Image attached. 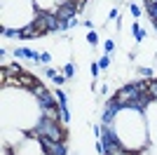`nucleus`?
<instances>
[{
  "instance_id": "nucleus-1",
  "label": "nucleus",
  "mask_w": 157,
  "mask_h": 155,
  "mask_svg": "<svg viewBox=\"0 0 157 155\" xmlns=\"http://www.w3.org/2000/svg\"><path fill=\"white\" fill-rule=\"evenodd\" d=\"M56 26V19H47V17H38V19L33 21L31 26H26L24 31H21V35H26V38H31V35H42V33H47L49 28H54Z\"/></svg>"
},
{
  "instance_id": "nucleus-2",
  "label": "nucleus",
  "mask_w": 157,
  "mask_h": 155,
  "mask_svg": "<svg viewBox=\"0 0 157 155\" xmlns=\"http://www.w3.org/2000/svg\"><path fill=\"white\" fill-rule=\"evenodd\" d=\"M42 129H45L42 136H47V139H52V141H56V143H61L66 139V134H68V132L61 127V122H49V120H45V127Z\"/></svg>"
},
{
  "instance_id": "nucleus-3",
  "label": "nucleus",
  "mask_w": 157,
  "mask_h": 155,
  "mask_svg": "<svg viewBox=\"0 0 157 155\" xmlns=\"http://www.w3.org/2000/svg\"><path fill=\"white\" fill-rule=\"evenodd\" d=\"M19 87H28V89H33V92H45V89H42V85H40L31 73H21V75H19Z\"/></svg>"
},
{
  "instance_id": "nucleus-4",
  "label": "nucleus",
  "mask_w": 157,
  "mask_h": 155,
  "mask_svg": "<svg viewBox=\"0 0 157 155\" xmlns=\"http://www.w3.org/2000/svg\"><path fill=\"white\" fill-rule=\"evenodd\" d=\"M134 92H136V87H129V89H120L117 97H115V101L120 103V106H134Z\"/></svg>"
},
{
  "instance_id": "nucleus-5",
  "label": "nucleus",
  "mask_w": 157,
  "mask_h": 155,
  "mask_svg": "<svg viewBox=\"0 0 157 155\" xmlns=\"http://www.w3.org/2000/svg\"><path fill=\"white\" fill-rule=\"evenodd\" d=\"M45 120H49V122H59V106L56 103H49L45 108Z\"/></svg>"
},
{
  "instance_id": "nucleus-6",
  "label": "nucleus",
  "mask_w": 157,
  "mask_h": 155,
  "mask_svg": "<svg viewBox=\"0 0 157 155\" xmlns=\"http://www.w3.org/2000/svg\"><path fill=\"white\" fill-rule=\"evenodd\" d=\"M105 155H131V153H129V150H124L122 146H117V143H110L108 150H105Z\"/></svg>"
},
{
  "instance_id": "nucleus-7",
  "label": "nucleus",
  "mask_w": 157,
  "mask_h": 155,
  "mask_svg": "<svg viewBox=\"0 0 157 155\" xmlns=\"http://www.w3.org/2000/svg\"><path fill=\"white\" fill-rule=\"evenodd\" d=\"M71 12H73V7H71V5H61L56 14H59V19H66V17H71Z\"/></svg>"
},
{
  "instance_id": "nucleus-8",
  "label": "nucleus",
  "mask_w": 157,
  "mask_h": 155,
  "mask_svg": "<svg viewBox=\"0 0 157 155\" xmlns=\"http://www.w3.org/2000/svg\"><path fill=\"white\" fill-rule=\"evenodd\" d=\"M145 2H148V7H150V10H152V7H155V2H157V0H145Z\"/></svg>"
}]
</instances>
